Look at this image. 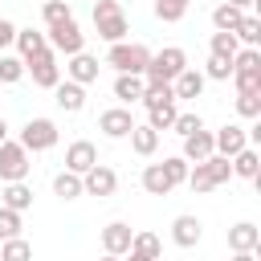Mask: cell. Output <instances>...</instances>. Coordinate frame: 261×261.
Segmentation results:
<instances>
[{
  "mask_svg": "<svg viewBox=\"0 0 261 261\" xmlns=\"http://www.w3.org/2000/svg\"><path fill=\"white\" fill-rule=\"evenodd\" d=\"M228 179H232V163L212 151L208 159H200L196 167H188V179H184V184H188L192 192H212V188H220V184H228Z\"/></svg>",
  "mask_w": 261,
  "mask_h": 261,
  "instance_id": "cell-1",
  "label": "cell"
},
{
  "mask_svg": "<svg viewBox=\"0 0 261 261\" xmlns=\"http://www.w3.org/2000/svg\"><path fill=\"white\" fill-rule=\"evenodd\" d=\"M94 29H98V37L102 41H122L126 33H130V24H126V12H122V4L118 0H98L94 4Z\"/></svg>",
  "mask_w": 261,
  "mask_h": 261,
  "instance_id": "cell-2",
  "label": "cell"
},
{
  "mask_svg": "<svg viewBox=\"0 0 261 261\" xmlns=\"http://www.w3.org/2000/svg\"><path fill=\"white\" fill-rule=\"evenodd\" d=\"M151 61V49L143 41H114L106 53V65H114L118 73H143Z\"/></svg>",
  "mask_w": 261,
  "mask_h": 261,
  "instance_id": "cell-3",
  "label": "cell"
},
{
  "mask_svg": "<svg viewBox=\"0 0 261 261\" xmlns=\"http://www.w3.org/2000/svg\"><path fill=\"white\" fill-rule=\"evenodd\" d=\"M184 69H188V53H184L179 45H167V49L151 53V61H147V69H143V82H171V77L184 73Z\"/></svg>",
  "mask_w": 261,
  "mask_h": 261,
  "instance_id": "cell-4",
  "label": "cell"
},
{
  "mask_svg": "<svg viewBox=\"0 0 261 261\" xmlns=\"http://www.w3.org/2000/svg\"><path fill=\"white\" fill-rule=\"evenodd\" d=\"M45 41H49V49H53V53H65V57H73V53H82V45H86V33L77 29V20H73V16H65V20L49 24Z\"/></svg>",
  "mask_w": 261,
  "mask_h": 261,
  "instance_id": "cell-5",
  "label": "cell"
},
{
  "mask_svg": "<svg viewBox=\"0 0 261 261\" xmlns=\"http://www.w3.org/2000/svg\"><path fill=\"white\" fill-rule=\"evenodd\" d=\"M29 155H37V151H49L53 143H57V122L53 118H29L24 126H20V139H16Z\"/></svg>",
  "mask_w": 261,
  "mask_h": 261,
  "instance_id": "cell-6",
  "label": "cell"
},
{
  "mask_svg": "<svg viewBox=\"0 0 261 261\" xmlns=\"http://www.w3.org/2000/svg\"><path fill=\"white\" fill-rule=\"evenodd\" d=\"M24 73L33 77V86H41V90H53V86L61 82L57 53H53V49H41L37 57H29V61H24Z\"/></svg>",
  "mask_w": 261,
  "mask_h": 261,
  "instance_id": "cell-7",
  "label": "cell"
},
{
  "mask_svg": "<svg viewBox=\"0 0 261 261\" xmlns=\"http://www.w3.org/2000/svg\"><path fill=\"white\" fill-rule=\"evenodd\" d=\"M29 167H33V163H29V151H24L20 143H8V139H4V143H0V179H4V184L24 179Z\"/></svg>",
  "mask_w": 261,
  "mask_h": 261,
  "instance_id": "cell-8",
  "label": "cell"
},
{
  "mask_svg": "<svg viewBox=\"0 0 261 261\" xmlns=\"http://www.w3.org/2000/svg\"><path fill=\"white\" fill-rule=\"evenodd\" d=\"M114 188H118V175H114V167H106V163H94V167L82 175V196H114Z\"/></svg>",
  "mask_w": 261,
  "mask_h": 261,
  "instance_id": "cell-9",
  "label": "cell"
},
{
  "mask_svg": "<svg viewBox=\"0 0 261 261\" xmlns=\"http://www.w3.org/2000/svg\"><path fill=\"white\" fill-rule=\"evenodd\" d=\"M130 126H135V118H130V110H126V106H110V110H102V114H98V130H102L106 139H126V135H130Z\"/></svg>",
  "mask_w": 261,
  "mask_h": 261,
  "instance_id": "cell-10",
  "label": "cell"
},
{
  "mask_svg": "<svg viewBox=\"0 0 261 261\" xmlns=\"http://www.w3.org/2000/svg\"><path fill=\"white\" fill-rule=\"evenodd\" d=\"M212 147H216V155L232 159L241 147H249V130H245V126H237V122H228V126L212 130Z\"/></svg>",
  "mask_w": 261,
  "mask_h": 261,
  "instance_id": "cell-11",
  "label": "cell"
},
{
  "mask_svg": "<svg viewBox=\"0 0 261 261\" xmlns=\"http://www.w3.org/2000/svg\"><path fill=\"white\" fill-rule=\"evenodd\" d=\"M94 163H98V151H94V143H90V139H77V143H69V147H65V171L86 175Z\"/></svg>",
  "mask_w": 261,
  "mask_h": 261,
  "instance_id": "cell-12",
  "label": "cell"
},
{
  "mask_svg": "<svg viewBox=\"0 0 261 261\" xmlns=\"http://www.w3.org/2000/svg\"><path fill=\"white\" fill-rule=\"evenodd\" d=\"M228 249H232V253H257V249H261V228H257L253 220L232 224V228H228Z\"/></svg>",
  "mask_w": 261,
  "mask_h": 261,
  "instance_id": "cell-13",
  "label": "cell"
},
{
  "mask_svg": "<svg viewBox=\"0 0 261 261\" xmlns=\"http://www.w3.org/2000/svg\"><path fill=\"white\" fill-rule=\"evenodd\" d=\"M200 237H204V224H200L196 216H188V212H184V216H175V220H171V241H175L179 249H196V245H200Z\"/></svg>",
  "mask_w": 261,
  "mask_h": 261,
  "instance_id": "cell-14",
  "label": "cell"
},
{
  "mask_svg": "<svg viewBox=\"0 0 261 261\" xmlns=\"http://www.w3.org/2000/svg\"><path fill=\"white\" fill-rule=\"evenodd\" d=\"M98 57H90L86 49L82 53H73L69 57V65H65V73H69V82H77V86H90V82H98Z\"/></svg>",
  "mask_w": 261,
  "mask_h": 261,
  "instance_id": "cell-15",
  "label": "cell"
},
{
  "mask_svg": "<svg viewBox=\"0 0 261 261\" xmlns=\"http://www.w3.org/2000/svg\"><path fill=\"white\" fill-rule=\"evenodd\" d=\"M53 102H57L65 114H77V110L86 106V86H77V82H69V77H65V82H57V86H53Z\"/></svg>",
  "mask_w": 261,
  "mask_h": 261,
  "instance_id": "cell-16",
  "label": "cell"
},
{
  "mask_svg": "<svg viewBox=\"0 0 261 261\" xmlns=\"http://www.w3.org/2000/svg\"><path fill=\"white\" fill-rule=\"evenodd\" d=\"M130 237H135V228H130V224L110 220V224L102 228V249H106V253H114V257H122V253L130 249Z\"/></svg>",
  "mask_w": 261,
  "mask_h": 261,
  "instance_id": "cell-17",
  "label": "cell"
},
{
  "mask_svg": "<svg viewBox=\"0 0 261 261\" xmlns=\"http://www.w3.org/2000/svg\"><path fill=\"white\" fill-rule=\"evenodd\" d=\"M216 147H212V130H192V135H184V159L188 163H200V159H208Z\"/></svg>",
  "mask_w": 261,
  "mask_h": 261,
  "instance_id": "cell-18",
  "label": "cell"
},
{
  "mask_svg": "<svg viewBox=\"0 0 261 261\" xmlns=\"http://www.w3.org/2000/svg\"><path fill=\"white\" fill-rule=\"evenodd\" d=\"M0 204H4V208H12V212H29V208H33V188H29L24 179H12V184H4Z\"/></svg>",
  "mask_w": 261,
  "mask_h": 261,
  "instance_id": "cell-19",
  "label": "cell"
},
{
  "mask_svg": "<svg viewBox=\"0 0 261 261\" xmlns=\"http://www.w3.org/2000/svg\"><path fill=\"white\" fill-rule=\"evenodd\" d=\"M228 163H232V175H241V179H257V175H261V155H257V147H253V143H249V147H241Z\"/></svg>",
  "mask_w": 261,
  "mask_h": 261,
  "instance_id": "cell-20",
  "label": "cell"
},
{
  "mask_svg": "<svg viewBox=\"0 0 261 261\" xmlns=\"http://www.w3.org/2000/svg\"><path fill=\"white\" fill-rule=\"evenodd\" d=\"M204 73L200 69H184V73H175L171 77V90H175V98H200L204 94Z\"/></svg>",
  "mask_w": 261,
  "mask_h": 261,
  "instance_id": "cell-21",
  "label": "cell"
},
{
  "mask_svg": "<svg viewBox=\"0 0 261 261\" xmlns=\"http://www.w3.org/2000/svg\"><path fill=\"white\" fill-rule=\"evenodd\" d=\"M143 90H147V86H143V73H118V77H114V98H118V102H126V106H130V102H139V98H143Z\"/></svg>",
  "mask_w": 261,
  "mask_h": 261,
  "instance_id": "cell-22",
  "label": "cell"
},
{
  "mask_svg": "<svg viewBox=\"0 0 261 261\" xmlns=\"http://www.w3.org/2000/svg\"><path fill=\"white\" fill-rule=\"evenodd\" d=\"M16 49H20V61H29V57H37L41 49H49V41H45V33H37V29H16V41H12Z\"/></svg>",
  "mask_w": 261,
  "mask_h": 261,
  "instance_id": "cell-23",
  "label": "cell"
},
{
  "mask_svg": "<svg viewBox=\"0 0 261 261\" xmlns=\"http://www.w3.org/2000/svg\"><path fill=\"white\" fill-rule=\"evenodd\" d=\"M126 139H130V147H135V155H155V147H159V130H155V126H147V122H143V126L135 122Z\"/></svg>",
  "mask_w": 261,
  "mask_h": 261,
  "instance_id": "cell-24",
  "label": "cell"
},
{
  "mask_svg": "<svg viewBox=\"0 0 261 261\" xmlns=\"http://www.w3.org/2000/svg\"><path fill=\"white\" fill-rule=\"evenodd\" d=\"M241 16H245V8H237V4H216L212 8V24H216V33H232L237 24H241Z\"/></svg>",
  "mask_w": 261,
  "mask_h": 261,
  "instance_id": "cell-25",
  "label": "cell"
},
{
  "mask_svg": "<svg viewBox=\"0 0 261 261\" xmlns=\"http://www.w3.org/2000/svg\"><path fill=\"white\" fill-rule=\"evenodd\" d=\"M143 188H147V196H167L171 192V179L163 175V163H147L143 167Z\"/></svg>",
  "mask_w": 261,
  "mask_h": 261,
  "instance_id": "cell-26",
  "label": "cell"
},
{
  "mask_svg": "<svg viewBox=\"0 0 261 261\" xmlns=\"http://www.w3.org/2000/svg\"><path fill=\"white\" fill-rule=\"evenodd\" d=\"M232 37H237V41H245V49H257V45H261V20L245 12V16H241V24L232 29Z\"/></svg>",
  "mask_w": 261,
  "mask_h": 261,
  "instance_id": "cell-27",
  "label": "cell"
},
{
  "mask_svg": "<svg viewBox=\"0 0 261 261\" xmlns=\"http://www.w3.org/2000/svg\"><path fill=\"white\" fill-rule=\"evenodd\" d=\"M53 196H61V200H77V196H82V175H73V171H57V175H53Z\"/></svg>",
  "mask_w": 261,
  "mask_h": 261,
  "instance_id": "cell-28",
  "label": "cell"
},
{
  "mask_svg": "<svg viewBox=\"0 0 261 261\" xmlns=\"http://www.w3.org/2000/svg\"><path fill=\"white\" fill-rule=\"evenodd\" d=\"M0 261H33V245L24 237H8L0 241Z\"/></svg>",
  "mask_w": 261,
  "mask_h": 261,
  "instance_id": "cell-29",
  "label": "cell"
},
{
  "mask_svg": "<svg viewBox=\"0 0 261 261\" xmlns=\"http://www.w3.org/2000/svg\"><path fill=\"white\" fill-rule=\"evenodd\" d=\"M126 253H139V257H163V245H159V237H155V232H135Z\"/></svg>",
  "mask_w": 261,
  "mask_h": 261,
  "instance_id": "cell-30",
  "label": "cell"
},
{
  "mask_svg": "<svg viewBox=\"0 0 261 261\" xmlns=\"http://www.w3.org/2000/svg\"><path fill=\"white\" fill-rule=\"evenodd\" d=\"M188 4H192V0H155V16H159L163 24H175V20L188 16Z\"/></svg>",
  "mask_w": 261,
  "mask_h": 261,
  "instance_id": "cell-31",
  "label": "cell"
},
{
  "mask_svg": "<svg viewBox=\"0 0 261 261\" xmlns=\"http://www.w3.org/2000/svg\"><path fill=\"white\" fill-rule=\"evenodd\" d=\"M151 118H147V126H155V130H171V122H175V102H159V106H151L147 110Z\"/></svg>",
  "mask_w": 261,
  "mask_h": 261,
  "instance_id": "cell-32",
  "label": "cell"
},
{
  "mask_svg": "<svg viewBox=\"0 0 261 261\" xmlns=\"http://www.w3.org/2000/svg\"><path fill=\"white\" fill-rule=\"evenodd\" d=\"M212 57H224V61H232L237 57V49H241V41L232 37V33H212Z\"/></svg>",
  "mask_w": 261,
  "mask_h": 261,
  "instance_id": "cell-33",
  "label": "cell"
},
{
  "mask_svg": "<svg viewBox=\"0 0 261 261\" xmlns=\"http://www.w3.org/2000/svg\"><path fill=\"white\" fill-rule=\"evenodd\" d=\"M237 94H261V69H232Z\"/></svg>",
  "mask_w": 261,
  "mask_h": 261,
  "instance_id": "cell-34",
  "label": "cell"
},
{
  "mask_svg": "<svg viewBox=\"0 0 261 261\" xmlns=\"http://www.w3.org/2000/svg\"><path fill=\"white\" fill-rule=\"evenodd\" d=\"M163 175L171 179V188H179V184L188 179V159H184V155H171V159H163Z\"/></svg>",
  "mask_w": 261,
  "mask_h": 261,
  "instance_id": "cell-35",
  "label": "cell"
},
{
  "mask_svg": "<svg viewBox=\"0 0 261 261\" xmlns=\"http://www.w3.org/2000/svg\"><path fill=\"white\" fill-rule=\"evenodd\" d=\"M20 212H12V208H4L0 204V241H8V237H20Z\"/></svg>",
  "mask_w": 261,
  "mask_h": 261,
  "instance_id": "cell-36",
  "label": "cell"
},
{
  "mask_svg": "<svg viewBox=\"0 0 261 261\" xmlns=\"http://www.w3.org/2000/svg\"><path fill=\"white\" fill-rule=\"evenodd\" d=\"M20 77H24V61L4 53V57H0V82H8V86H12V82H20Z\"/></svg>",
  "mask_w": 261,
  "mask_h": 261,
  "instance_id": "cell-37",
  "label": "cell"
},
{
  "mask_svg": "<svg viewBox=\"0 0 261 261\" xmlns=\"http://www.w3.org/2000/svg\"><path fill=\"white\" fill-rule=\"evenodd\" d=\"M237 114L241 118H261V94H237Z\"/></svg>",
  "mask_w": 261,
  "mask_h": 261,
  "instance_id": "cell-38",
  "label": "cell"
},
{
  "mask_svg": "<svg viewBox=\"0 0 261 261\" xmlns=\"http://www.w3.org/2000/svg\"><path fill=\"white\" fill-rule=\"evenodd\" d=\"M204 77H212V82H228V77H232V61H224V57H208Z\"/></svg>",
  "mask_w": 261,
  "mask_h": 261,
  "instance_id": "cell-39",
  "label": "cell"
},
{
  "mask_svg": "<svg viewBox=\"0 0 261 261\" xmlns=\"http://www.w3.org/2000/svg\"><path fill=\"white\" fill-rule=\"evenodd\" d=\"M41 16H45V24H57V20H65V16H69V0H45Z\"/></svg>",
  "mask_w": 261,
  "mask_h": 261,
  "instance_id": "cell-40",
  "label": "cell"
},
{
  "mask_svg": "<svg viewBox=\"0 0 261 261\" xmlns=\"http://www.w3.org/2000/svg\"><path fill=\"white\" fill-rule=\"evenodd\" d=\"M232 69H261V49H237Z\"/></svg>",
  "mask_w": 261,
  "mask_h": 261,
  "instance_id": "cell-41",
  "label": "cell"
},
{
  "mask_svg": "<svg viewBox=\"0 0 261 261\" xmlns=\"http://www.w3.org/2000/svg\"><path fill=\"white\" fill-rule=\"evenodd\" d=\"M204 122H200V114H175V122H171V130L175 135H192V130H200Z\"/></svg>",
  "mask_w": 261,
  "mask_h": 261,
  "instance_id": "cell-42",
  "label": "cell"
},
{
  "mask_svg": "<svg viewBox=\"0 0 261 261\" xmlns=\"http://www.w3.org/2000/svg\"><path fill=\"white\" fill-rule=\"evenodd\" d=\"M12 41H16V24H12V20H4V16H0V53H4V49H8V45H12Z\"/></svg>",
  "mask_w": 261,
  "mask_h": 261,
  "instance_id": "cell-43",
  "label": "cell"
},
{
  "mask_svg": "<svg viewBox=\"0 0 261 261\" xmlns=\"http://www.w3.org/2000/svg\"><path fill=\"white\" fill-rule=\"evenodd\" d=\"M228 4H237V8H245V12H249V8L257 4V0H228Z\"/></svg>",
  "mask_w": 261,
  "mask_h": 261,
  "instance_id": "cell-44",
  "label": "cell"
},
{
  "mask_svg": "<svg viewBox=\"0 0 261 261\" xmlns=\"http://www.w3.org/2000/svg\"><path fill=\"white\" fill-rule=\"evenodd\" d=\"M232 261H257V253H232Z\"/></svg>",
  "mask_w": 261,
  "mask_h": 261,
  "instance_id": "cell-45",
  "label": "cell"
},
{
  "mask_svg": "<svg viewBox=\"0 0 261 261\" xmlns=\"http://www.w3.org/2000/svg\"><path fill=\"white\" fill-rule=\"evenodd\" d=\"M8 139V122H4V114H0V143Z\"/></svg>",
  "mask_w": 261,
  "mask_h": 261,
  "instance_id": "cell-46",
  "label": "cell"
},
{
  "mask_svg": "<svg viewBox=\"0 0 261 261\" xmlns=\"http://www.w3.org/2000/svg\"><path fill=\"white\" fill-rule=\"evenodd\" d=\"M102 261H118V257H114V253H106V257H102Z\"/></svg>",
  "mask_w": 261,
  "mask_h": 261,
  "instance_id": "cell-47",
  "label": "cell"
}]
</instances>
